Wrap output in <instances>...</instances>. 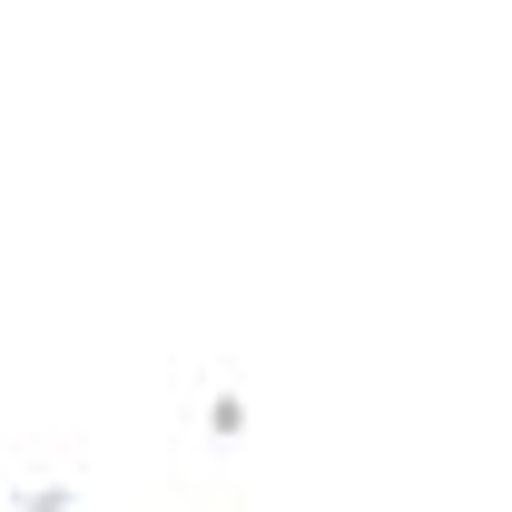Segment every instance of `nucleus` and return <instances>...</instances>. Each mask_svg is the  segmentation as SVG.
<instances>
[]
</instances>
